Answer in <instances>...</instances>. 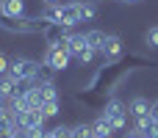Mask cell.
<instances>
[{
  "instance_id": "obj_2",
  "label": "cell",
  "mask_w": 158,
  "mask_h": 138,
  "mask_svg": "<svg viewBox=\"0 0 158 138\" xmlns=\"http://www.w3.org/2000/svg\"><path fill=\"white\" fill-rule=\"evenodd\" d=\"M67 44V50H69V55H72V61H78L81 66H89L92 61H94V50L89 47V41H86V33H69V39L64 41Z\"/></svg>"
},
{
  "instance_id": "obj_1",
  "label": "cell",
  "mask_w": 158,
  "mask_h": 138,
  "mask_svg": "<svg viewBox=\"0 0 158 138\" xmlns=\"http://www.w3.org/2000/svg\"><path fill=\"white\" fill-rule=\"evenodd\" d=\"M97 17V0H69V3H56V6H44L42 19L44 22H61V25H81V22H92Z\"/></svg>"
},
{
  "instance_id": "obj_11",
  "label": "cell",
  "mask_w": 158,
  "mask_h": 138,
  "mask_svg": "<svg viewBox=\"0 0 158 138\" xmlns=\"http://www.w3.org/2000/svg\"><path fill=\"white\" fill-rule=\"evenodd\" d=\"M128 113H131V119L150 116V100H147V97H133V100L128 102Z\"/></svg>"
},
{
  "instance_id": "obj_15",
  "label": "cell",
  "mask_w": 158,
  "mask_h": 138,
  "mask_svg": "<svg viewBox=\"0 0 158 138\" xmlns=\"http://www.w3.org/2000/svg\"><path fill=\"white\" fill-rule=\"evenodd\" d=\"M42 138H72V127L58 124V127H53V130H44V136H42Z\"/></svg>"
},
{
  "instance_id": "obj_19",
  "label": "cell",
  "mask_w": 158,
  "mask_h": 138,
  "mask_svg": "<svg viewBox=\"0 0 158 138\" xmlns=\"http://www.w3.org/2000/svg\"><path fill=\"white\" fill-rule=\"evenodd\" d=\"M150 116L158 122V100H153V102H150Z\"/></svg>"
},
{
  "instance_id": "obj_22",
  "label": "cell",
  "mask_w": 158,
  "mask_h": 138,
  "mask_svg": "<svg viewBox=\"0 0 158 138\" xmlns=\"http://www.w3.org/2000/svg\"><path fill=\"white\" fill-rule=\"evenodd\" d=\"M119 3H128V6H133V3H142V0H119Z\"/></svg>"
},
{
  "instance_id": "obj_5",
  "label": "cell",
  "mask_w": 158,
  "mask_h": 138,
  "mask_svg": "<svg viewBox=\"0 0 158 138\" xmlns=\"http://www.w3.org/2000/svg\"><path fill=\"white\" fill-rule=\"evenodd\" d=\"M69 61H72V55H69L67 44H53V47H47V53H44V66H47L50 72H64V69H69Z\"/></svg>"
},
{
  "instance_id": "obj_21",
  "label": "cell",
  "mask_w": 158,
  "mask_h": 138,
  "mask_svg": "<svg viewBox=\"0 0 158 138\" xmlns=\"http://www.w3.org/2000/svg\"><path fill=\"white\" fill-rule=\"evenodd\" d=\"M44 6H56V3H61V0H42Z\"/></svg>"
},
{
  "instance_id": "obj_10",
  "label": "cell",
  "mask_w": 158,
  "mask_h": 138,
  "mask_svg": "<svg viewBox=\"0 0 158 138\" xmlns=\"http://www.w3.org/2000/svg\"><path fill=\"white\" fill-rule=\"evenodd\" d=\"M136 122V133L142 138H158V122L153 116H142V119H133Z\"/></svg>"
},
{
  "instance_id": "obj_4",
  "label": "cell",
  "mask_w": 158,
  "mask_h": 138,
  "mask_svg": "<svg viewBox=\"0 0 158 138\" xmlns=\"http://www.w3.org/2000/svg\"><path fill=\"white\" fill-rule=\"evenodd\" d=\"M103 116L114 124V130H117V133H122V130L128 127V119H131L128 105H125L122 100H108V102L103 105Z\"/></svg>"
},
{
  "instance_id": "obj_14",
  "label": "cell",
  "mask_w": 158,
  "mask_h": 138,
  "mask_svg": "<svg viewBox=\"0 0 158 138\" xmlns=\"http://www.w3.org/2000/svg\"><path fill=\"white\" fill-rule=\"evenodd\" d=\"M42 116L44 119H56L58 116V111H61V105H58V100H53V102H42Z\"/></svg>"
},
{
  "instance_id": "obj_7",
  "label": "cell",
  "mask_w": 158,
  "mask_h": 138,
  "mask_svg": "<svg viewBox=\"0 0 158 138\" xmlns=\"http://www.w3.org/2000/svg\"><path fill=\"white\" fill-rule=\"evenodd\" d=\"M122 53H125V47H122V39L117 36V33H108L106 36V44L100 47V58L108 64V61H117V58H122Z\"/></svg>"
},
{
  "instance_id": "obj_20",
  "label": "cell",
  "mask_w": 158,
  "mask_h": 138,
  "mask_svg": "<svg viewBox=\"0 0 158 138\" xmlns=\"http://www.w3.org/2000/svg\"><path fill=\"white\" fill-rule=\"evenodd\" d=\"M122 138H142V136H139V133H136V127H133V130H128Z\"/></svg>"
},
{
  "instance_id": "obj_12",
  "label": "cell",
  "mask_w": 158,
  "mask_h": 138,
  "mask_svg": "<svg viewBox=\"0 0 158 138\" xmlns=\"http://www.w3.org/2000/svg\"><path fill=\"white\" fill-rule=\"evenodd\" d=\"M92 127H94V136H103V138H111L114 133H117V130H114V124H111V122H108L103 113H100V116L92 122Z\"/></svg>"
},
{
  "instance_id": "obj_9",
  "label": "cell",
  "mask_w": 158,
  "mask_h": 138,
  "mask_svg": "<svg viewBox=\"0 0 158 138\" xmlns=\"http://www.w3.org/2000/svg\"><path fill=\"white\" fill-rule=\"evenodd\" d=\"M0 17L3 19H22L25 17V0H0Z\"/></svg>"
},
{
  "instance_id": "obj_13",
  "label": "cell",
  "mask_w": 158,
  "mask_h": 138,
  "mask_svg": "<svg viewBox=\"0 0 158 138\" xmlns=\"http://www.w3.org/2000/svg\"><path fill=\"white\" fill-rule=\"evenodd\" d=\"M106 36H108V33H103V30H97V28H94V30H86V41H89V47H92L94 53H100V47L106 44Z\"/></svg>"
},
{
  "instance_id": "obj_17",
  "label": "cell",
  "mask_w": 158,
  "mask_h": 138,
  "mask_svg": "<svg viewBox=\"0 0 158 138\" xmlns=\"http://www.w3.org/2000/svg\"><path fill=\"white\" fill-rule=\"evenodd\" d=\"M144 41H147V47L158 50V25H156V28H150V30L144 33Z\"/></svg>"
},
{
  "instance_id": "obj_23",
  "label": "cell",
  "mask_w": 158,
  "mask_h": 138,
  "mask_svg": "<svg viewBox=\"0 0 158 138\" xmlns=\"http://www.w3.org/2000/svg\"><path fill=\"white\" fill-rule=\"evenodd\" d=\"M94 138H103V136H94Z\"/></svg>"
},
{
  "instance_id": "obj_18",
  "label": "cell",
  "mask_w": 158,
  "mask_h": 138,
  "mask_svg": "<svg viewBox=\"0 0 158 138\" xmlns=\"http://www.w3.org/2000/svg\"><path fill=\"white\" fill-rule=\"evenodd\" d=\"M8 64H11V61L0 53V77H3V75H8Z\"/></svg>"
},
{
  "instance_id": "obj_6",
  "label": "cell",
  "mask_w": 158,
  "mask_h": 138,
  "mask_svg": "<svg viewBox=\"0 0 158 138\" xmlns=\"http://www.w3.org/2000/svg\"><path fill=\"white\" fill-rule=\"evenodd\" d=\"M69 33H72V28L69 25H61V22H44V28H42V39H44L47 47L64 44L69 39Z\"/></svg>"
},
{
  "instance_id": "obj_16",
  "label": "cell",
  "mask_w": 158,
  "mask_h": 138,
  "mask_svg": "<svg viewBox=\"0 0 158 138\" xmlns=\"http://www.w3.org/2000/svg\"><path fill=\"white\" fill-rule=\"evenodd\" d=\"M72 138H94V127L92 124H75L72 127Z\"/></svg>"
},
{
  "instance_id": "obj_3",
  "label": "cell",
  "mask_w": 158,
  "mask_h": 138,
  "mask_svg": "<svg viewBox=\"0 0 158 138\" xmlns=\"http://www.w3.org/2000/svg\"><path fill=\"white\" fill-rule=\"evenodd\" d=\"M39 72H42V66H39V61H33V58H22V55H17V58H11V64H8V75L14 77V80H36L39 77Z\"/></svg>"
},
{
  "instance_id": "obj_8",
  "label": "cell",
  "mask_w": 158,
  "mask_h": 138,
  "mask_svg": "<svg viewBox=\"0 0 158 138\" xmlns=\"http://www.w3.org/2000/svg\"><path fill=\"white\" fill-rule=\"evenodd\" d=\"M14 122H19L25 130H44V122H47V119L42 116V111H39V108H28V111H22Z\"/></svg>"
}]
</instances>
